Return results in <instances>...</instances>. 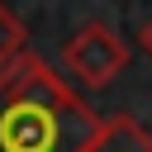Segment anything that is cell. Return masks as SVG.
Returning <instances> with one entry per match:
<instances>
[{
	"label": "cell",
	"instance_id": "obj_4",
	"mask_svg": "<svg viewBox=\"0 0 152 152\" xmlns=\"http://www.w3.org/2000/svg\"><path fill=\"white\" fill-rule=\"evenodd\" d=\"M24 52H28V28L19 24V14L10 5H0V66L19 62Z\"/></svg>",
	"mask_w": 152,
	"mask_h": 152
},
{
	"label": "cell",
	"instance_id": "obj_5",
	"mask_svg": "<svg viewBox=\"0 0 152 152\" xmlns=\"http://www.w3.org/2000/svg\"><path fill=\"white\" fill-rule=\"evenodd\" d=\"M138 43H142V52H147V57H152V19H147V24H142V33H138Z\"/></svg>",
	"mask_w": 152,
	"mask_h": 152
},
{
	"label": "cell",
	"instance_id": "obj_2",
	"mask_svg": "<svg viewBox=\"0 0 152 152\" xmlns=\"http://www.w3.org/2000/svg\"><path fill=\"white\" fill-rule=\"evenodd\" d=\"M62 62H66V71L71 76H81L86 86H109L119 71H124V62H128V48H124V38L104 24V19H95V24H86V28H76L71 38H66V48H62Z\"/></svg>",
	"mask_w": 152,
	"mask_h": 152
},
{
	"label": "cell",
	"instance_id": "obj_1",
	"mask_svg": "<svg viewBox=\"0 0 152 152\" xmlns=\"http://www.w3.org/2000/svg\"><path fill=\"white\" fill-rule=\"evenodd\" d=\"M104 119L33 52L0 66V152H86Z\"/></svg>",
	"mask_w": 152,
	"mask_h": 152
},
{
	"label": "cell",
	"instance_id": "obj_3",
	"mask_svg": "<svg viewBox=\"0 0 152 152\" xmlns=\"http://www.w3.org/2000/svg\"><path fill=\"white\" fill-rule=\"evenodd\" d=\"M86 152H152V133H147L138 119L114 114V119H104L100 138H95Z\"/></svg>",
	"mask_w": 152,
	"mask_h": 152
}]
</instances>
